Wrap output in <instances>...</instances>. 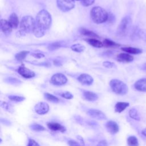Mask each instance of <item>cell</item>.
<instances>
[{"instance_id": "1", "label": "cell", "mask_w": 146, "mask_h": 146, "mask_svg": "<svg viewBox=\"0 0 146 146\" xmlns=\"http://www.w3.org/2000/svg\"><path fill=\"white\" fill-rule=\"evenodd\" d=\"M52 19L50 14L46 10H40L36 15V25L44 30L48 29L51 25Z\"/></svg>"}, {"instance_id": "2", "label": "cell", "mask_w": 146, "mask_h": 146, "mask_svg": "<svg viewBox=\"0 0 146 146\" xmlns=\"http://www.w3.org/2000/svg\"><path fill=\"white\" fill-rule=\"evenodd\" d=\"M90 16L92 21L97 24L104 23L108 19V14L107 11L100 6L92 7L90 11Z\"/></svg>"}, {"instance_id": "3", "label": "cell", "mask_w": 146, "mask_h": 146, "mask_svg": "<svg viewBox=\"0 0 146 146\" xmlns=\"http://www.w3.org/2000/svg\"><path fill=\"white\" fill-rule=\"evenodd\" d=\"M35 21L30 15L23 17L20 22V32L21 34L33 33L35 26Z\"/></svg>"}, {"instance_id": "4", "label": "cell", "mask_w": 146, "mask_h": 146, "mask_svg": "<svg viewBox=\"0 0 146 146\" xmlns=\"http://www.w3.org/2000/svg\"><path fill=\"white\" fill-rule=\"evenodd\" d=\"M110 86L112 91L117 95H124L128 91L127 85L119 79H112L110 82Z\"/></svg>"}, {"instance_id": "5", "label": "cell", "mask_w": 146, "mask_h": 146, "mask_svg": "<svg viewBox=\"0 0 146 146\" xmlns=\"http://www.w3.org/2000/svg\"><path fill=\"white\" fill-rule=\"evenodd\" d=\"M132 19L127 15L124 17L120 22L117 29V33L120 36L126 35L129 31L132 25Z\"/></svg>"}, {"instance_id": "6", "label": "cell", "mask_w": 146, "mask_h": 146, "mask_svg": "<svg viewBox=\"0 0 146 146\" xmlns=\"http://www.w3.org/2000/svg\"><path fill=\"white\" fill-rule=\"evenodd\" d=\"M58 8L63 12L69 11L75 7L74 0H56Z\"/></svg>"}, {"instance_id": "7", "label": "cell", "mask_w": 146, "mask_h": 146, "mask_svg": "<svg viewBox=\"0 0 146 146\" xmlns=\"http://www.w3.org/2000/svg\"><path fill=\"white\" fill-rule=\"evenodd\" d=\"M67 82L66 76L61 73H56L53 75L51 78L50 82L55 86H62L65 84Z\"/></svg>"}, {"instance_id": "8", "label": "cell", "mask_w": 146, "mask_h": 146, "mask_svg": "<svg viewBox=\"0 0 146 146\" xmlns=\"http://www.w3.org/2000/svg\"><path fill=\"white\" fill-rule=\"evenodd\" d=\"M17 72L19 74H20L22 77L26 79H30L35 76V72L31 70L26 68L23 66H21L19 67L17 69Z\"/></svg>"}, {"instance_id": "9", "label": "cell", "mask_w": 146, "mask_h": 146, "mask_svg": "<svg viewBox=\"0 0 146 146\" xmlns=\"http://www.w3.org/2000/svg\"><path fill=\"white\" fill-rule=\"evenodd\" d=\"M35 111L38 115H44L49 111L48 105L44 102H39L34 107Z\"/></svg>"}, {"instance_id": "10", "label": "cell", "mask_w": 146, "mask_h": 146, "mask_svg": "<svg viewBox=\"0 0 146 146\" xmlns=\"http://www.w3.org/2000/svg\"><path fill=\"white\" fill-rule=\"evenodd\" d=\"M87 114L90 117L98 120H104L107 119L105 114L99 110L90 109L87 111Z\"/></svg>"}, {"instance_id": "11", "label": "cell", "mask_w": 146, "mask_h": 146, "mask_svg": "<svg viewBox=\"0 0 146 146\" xmlns=\"http://www.w3.org/2000/svg\"><path fill=\"white\" fill-rule=\"evenodd\" d=\"M0 27L2 32L5 35L9 36L11 34L13 28L8 21L2 19L1 20Z\"/></svg>"}, {"instance_id": "12", "label": "cell", "mask_w": 146, "mask_h": 146, "mask_svg": "<svg viewBox=\"0 0 146 146\" xmlns=\"http://www.w3.org/2000/svg\"><path fill=\"white\" fill-rule=\"evenodd\" d=\"M105 127H106L107 131L110 133L112 134V135L117 133L119 131V127L118 124H117L116 122L112 121V120L108 121L106 123Z\"/></svg>"}, {"instance_id": "13", "label": "cell", "mask_w": 146, "mask_h": 146, "mask_svg": "<svg viewBox=\"0 0 146 146\" xmlns=\"http://www.w3.org/2000/svg\"><path fill=\"white\" fill-rule=\"evenodd\" d=\"M78 81L84 85H91L94 82V79L91 76L87 74H82L78 78Z\"/></svg>"}, {"instance_id": "14", "label": "cell", "mask_w": 146, "mask_h": 146, "mask_svg": "<svg viewBox=\"0 0 146 146\" xmlns=\"http://www.w3.org/2000/svg\"><path fill=\"white\" fill-rule=\"evenodd\" d=\"M47 126L50 129L54 131H60L61 132L66 131V128L58 123L48 122L47 124Z\"/></svg>"}, {"instance_id": "15", "label": "cell", "mask_w": 146, "mask_h": 146, "mask_svg": "<svg viewBox=\"0 0 146 146\" xmlns=\"http://www.w3.org/2000/svg\"><path fill=\"white\" fill-rule=\"evenodd\" d=\"M135 88L140 92H146V78L137 80L134 84Z\"/></svg>"}, {"instance_id": "16", "label": "cell", "mask_w": 146, "mask_h": 146, "mask_svg": "<svg viewBox=\"0 0 146 146\" xmlns=\"http://www.w3.org/2000/svg\"><path fill=\"white\" fill-rule=\"evenodd\" d=\"M83 95L84 98L89 102H94L98 99V95L92 91H84L83 92Z\"/></svg>"}, {"instance_id": "17", "label": "cell", "mask_w": 146, "mask_h": 146, "mask_svg": "<svg viewBox=\"0 0 146 146\" xmlns=\"http://www.w3.org/2000/svg\"><path fill=\"white\" fill-rule=\"evenodd\" d=\"M133 57L128 53H120L117 55V60L121 62L129 63L133 60Z\"/></svg>"}, {"instance_id": "18", "label": "cell", "mask_w": 146, "mask_h": 146, "mask_svg": "<svg viewBox=\"0 0 146 146\" xmlns=\"http://www.w3.org/2000/svg\"><path fill=\"white\" fill-rule=\"evenodd\" d=\"M8 21L10 25L11 26L13 29H17L19 25V18L17 16V15L13 13H12L8 19Z\"/></svg>"}, {"instance_id": "19", "label": "cell", "mask_w": 146, "mask_h": 146, "mask_svg": "<svg viewBox=\"0 0 146 146\" xmlns=\"http://www.w3.org/2000/svg\"><path fill=\"white\" fill-rule=\"evenodd\" d=\"M129 106V103L124 102H119L115 106V111L116 112L120 113Z\"/></svg>"}, {"instance_id": "20", "label": "cell", "mask_w": 146, "mask_h": 146, "mask_svg": "<svg viewBox=\"0 0 146 146\" xmlns=\"http://www.w3.org/2000/svg\"><path fill=\"white\" fill-rule=\"evenodd\" d=\"M121 50L131 54H139L142 53L143 51L141 49L136 47H122Z\"/></svg>"}, {"instance_id": "21", "label": "cell", "mask_w": 146, "mask_h": 146, "mask_svg": "<svg viewBox=\"0 0 146 146\" xmlns=\"http://www.w3.org/2000/svg\"><path fill=\"white\" fill-rule=\"evenodd\" d=\"M86 41L91 46L96 47V48H100L102 47L103 46V42L100 41L99 40H98L94 38H89L87 39H86Z\"/></svg>"}, {"instance_id": "22", "label": "cell", "mask_w": 146, "mask_h": 146, "mask_svg": "<svg viewBox=\"0 0 146 146\" xmlns=\"http://www.w3.org/2000/svg\"><path fill=\"white\" fill-rule=\"evenodd\" d=\"M65 42L63 41H58V42H55L53 43H50L48 46V49L50 51H53L56 49L59 48L60 47L63 46L65 44Z\"/></svg>"}, {"instance_id": "23", "label": "cell", "mask_w": 146, "mask_h": 146, "mask_svg": "<svg viewBox=\"0 0 146 146\" xmlns=\"http://www.w3.org/2000/svg\"><path fill=\"white\" fill-rule=\"evenodd\" d=\"M128 113H129V116H130L132 119H135V120H140V115H139V113L138 111H137L136 108H131V109L129 110Z\"/></svg>"}, {"instance_id": "24", "label": "cell", "mask_w": 146, "mask_h": 146, "mask_svg": "<svg viewBox=\"0 0 146 146\" xmlns=\"http://www.w3.org/2000/svg\"><path fill=\"white\" fill-rule=\"evenodd\" d=\"M127 144L128 146H139V143L137 139L135 136H130L127 139Z\"/></svg>"}, {"instance_id": "25", "label": "cell", "mask_w": 146, "mask_h": 146, "mask_svg": "<svg viewBox=\"0 0 146 146\" xmlns=\"http://www.w3.org/2000/svg\"><path fill=\"white\" fill-rule=\"evenodd\" d=\"M79 32L81 34L88 36H91V37H99V36L94 33L93 31H91L88 29H84V28H81L79 29Z\"/></svg>"}, {"instance_id": "26", "label": "cell", "mask_w": 146, "mask_h": 146, "mask_svg": "<svg viewBox=\"0 0 146 146\" xmlns=\"http://www.w3.org/2000/svg\"><path fill=\"white\" fill-rule=\"evenodd\" d=\"M103 43V46L107 47H117L120 46L119 44L108 39H105Z\"/></svg>"}, {"instance_id": "27", "label": "cell", "mask_w": 146, "mask_h": 146, "mask_svg": "<svg viewBox=\"0 0 146 146\" xmlns=\"http://www.w3.org/2000/svg\"><path fill=\"white\" fill-rule=\"evenodd\" d=\"M44 33H45V30L37 26L35 23V26L33 33L34 34V35L37 38H40L44 35Z\"/></svg>"}, {"instance_id": "28", "label": "cell", "mask_w": 146, "mask_h": 146, "mask_svg": "<svg viewBox=\"0 0 146 146\" xmlns=\"http://www.w3.org/2000/svg\"><path fill=\"white\" fill-rule=\"evenodd\" d=\"M44 96L45 99L47 100L52 102V103H58L60 101V100L58 98H57L56 96H55L52 94L47 93V92L44 93Z\"/></svg>"}, {"instance_id": "29", "label": "cell", "mask_w": 146, "mask_h": 146, "mask_svg": "<svg viewBox=\"0 0 146 146\" xmlns=\"http://www.w3.org/2000/svg\"><path fill=\"white\" fill-rule=\"evenodd\" d=\"M71 48L72 51H74L75 52H82L84 50L85 47H84V46H83L82 44L76 43V44H74L72 45L71 46Z\"/></svg>"}, {"instance_id": "30", "label": "cell", "mask_w": 146, "mask_h": 146, "mask_svg": "<svg viewBox=\"0 0 146 146\" xmlns=\"http://www.w3.org/2000/svg\"><path fill=\"white\" fill-rule=\"evenodd\" d=\"M29 53V51H21L15 55V59L18 61H22L25 59V58L26 57V56L28 55Z\"/></svg>"}, {"instance_id": "31", "label": "cell", "mask_w": 146, "mask_h": 146, "mask_svg": "<svg viewBox=\"0 0 146 146\" xmlns=\"http://www.w3.org/2000/svg\"><path fill=\"white\" fill-rule=\"evenodd\" d=\"M30 128L31 129L34 131H38V132L46 130V128L43 126L38 124H33L30 125Z\"/></svg>"}, {"instance_id": "32", "label": "cell", "mask_w": 146, "mask_h": 146, "mask_svg": "<svg viewBox=\"0 0 146 146\" xmlns=\"http://www.w3.org/2000/svg\"><path fill=\"white\" fill-rule=\"evenodd\" d=\"M8 98L13 102H21L23 101L25 99V98L23 96H17V95H9L8 96Z\"/></svg>"}, {"instance_id": "33", "label": "cell", "mask_w": 146, "mask_h": 146, "mask_svg": "<svg viewBox=\"0 0 146 146\" xmlns=\"http://www.w3.org/2000/svg\"><path fill=\"white\" fill-rule=\"evenodd\" d=\"M1 107H2L4 110H5L6 111L10 112H13V108L11 107V106L10 104H9V103L5 102H1Z\"/></svg>"}, {"instance_id": "34", "label": "cell", "mask_w": 146, "mask_h": 146, "mask_svg": "<svg viewBox=\"0 0 146 146\" xmlns=\"http://www.w3.org/2000/svg\"><path fill=\"white\" fill-rule=\"evenodd\" d=\"M137 35L140 38L146 42V30L140 29L138 31Z\"/></svg>"}, {"instance_id": "35", "label": "cell", "mask_w": 146, "mask_h": 146, "mask_svg": "<svg viewBox=\"0 0 146 146\" xmlns=\"http://www.w3.org/2000/svg\"><path fill=\"white\" fill-rule=\"evenodd\" d=\"M6 82L9 83H10L11 84H13V85L19 84L21 83V82L19 80H18L16 78H9L6 79Z\"/></svg>"}, {"instance_id": "36", "label": "cell", "mask_w": 146, "mask_h": 146, "mask_svg": "<svg viewBox=\"0 0 146 146\" xmlns=\"http://www.w3.org/2000/svg\"><path fill=\"white\" fill-rule=\"evenodd\" d=\"M60 95V96L62 97H63V98H65L66 99H71L73 98V97H74L73 95L71 92H70L68 91L62 92Z\"/></svg>"}, {"instance_id": "37", "label": "cell", "mask_w": 146, "mask_h": 146, "mask_svg": "<svg viewBox=\"0 0 146 146\" xmlns=\"http://www.w3.org/2000/svg\"><path fill=\"white\" fill-rule=\"evenodd\" d=\"M80 1L83 6L87 7L92 5L94 3L95 0H80Z\"/></svg>"}, {"instance_id": "38", "label": "cell", "mask_w": 146, "mask_h": 146, "mask_svg": "<svg viewBox=\"0 0 146 146\" xmlns=\"http://www.w3.org/2000/svg\"><path fill=\"white\" fill-rule=\"evenodd\" d=\"M103 65L107 68H112L115 66V64L111 62L106 61L103 63Z\"/></svg>"}, {"instance_id": "39", "label": "cell", "mask_w": 146, "mask_h": 146, "mask_svg": "<svg viewBox=\"0 0 146 146\" xmlns=\"http://www.w3.org/2000/svg\"><path fill=\"white\" fill-rule=\"evenodd\" d=\"M27 146H39L38 143L32 139H29Z\"/></svg>"}, {"instance_id": "40", "label": "cell", "mask_w": 146, "mask_h": 146, "mask_svg": "<svg viewBox=\"0 0 146 146\" xmlns=\"http://www.w3.org/2000/svg\"><path fill=\"white\" fill-rule=\"evenodd\" d=\"M68 144L70 146H83L82 144H80L79 143H78L76 141L72 140H70L68 141Z\"/></svg>"}, {"instance_id": "41", "label": "cell", "mask_w": 146, "mask_h": 146, "mask_svg": "<svg viewBox=\"0 0 146 146\" xmlns=\"http://www.w3.org/2000/svg\"><path fill=\"white\" fill-rule=\"evenodd\" d=\"M32 56H33L34 58H38V59H40L42 58H43L44 57V55L42 53H36V52H35V53H33L31 54Z\"/></svg>"}, {"instance_id": "42", "label": "cell", "mask_w": 146, "mask_h": 146, "mask_svg": "<svg viewBox=\"0 0 146 146\" xmlns=\"http://www.w3.org/2000/svg\"><path fill=\"white\" fill-rule=\"evenodd\" d=\"M97 146H108L107 143L105 140H102L99 142Z\"/></svg>"}, {"instance_id": "43", "label": "cell", "mask_w": 146, "mask_h": 146, "mask_svg": "<svg viewBox=\"0 0 146 146\" xmlns=\"http://www.w3.org/2000/svg\"><path fill=\"white\" fill-rule=\"evenodd\" d=\"M141 134L143 136H144L146 139V128H144L142 131H141Z\"/></svg>"}, {"instance_id": "44", "label": "cell", "mask_w": 146, "mask_h": 146, "mask_svg": "<svg viewBox=\"0 0 146 146\" xmlns=\"http://www.w3.org/2000/svg\"><path fill=\"white\" fill-rule=\"evenodd\" d=\"M141 69L146 71V63H144V64L141 66Z\"/></svg>"}, {"instance_id": "45", "label": "cell", "mask_w": 146, "mask_h": 146, "mask_svg": "<svg viewBox=\"0 0 146 146\" xmlns=\"http://www.w3.org/2000/svg\"><path fill=\"white\" fill-rule=\"evenodd\" d=\"M76 1H80V0H76Z\"/></svg>"}]
</instances>
